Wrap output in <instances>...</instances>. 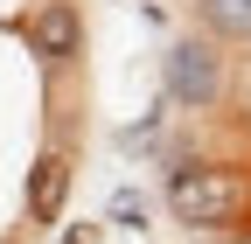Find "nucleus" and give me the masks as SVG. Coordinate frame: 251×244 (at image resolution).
Returning <instances> with one entry per match:
<instances>
[{
  "label": "nucleus",
  "instance_id": "1",
  "mask_svg": "<svg viewBox=\"0 0 251 244\" xmlns=\"http://www.w3.org/2000/svg\"><path fill=\"white\" fill-rule=\"evenodd\" d=\"M168 209L181 230H224L237 209H244V181L216 161H196V168H175L168 174Z\"/></svg>",
  "mask_w": 251,
  "mask_h": 244
},
{
  "label": "nucleus",
  "instance_id": "2",
  "mask_svg": "<svg viewBox=\"0 0 251 244\" xmlns=\"http://www.w3.org/2000/svg\"><path fill=\"white\" fill-rule=\"evenodd\" d=\"M168 98L188 105V112H209L224 98V42H209L202 28H188V35L168 42Z\"/></svg>",
  "mask_w": 251,
  "mask_h": 244
},
{
  "label": "nucleus",
  "instance_id": "3",
  "mask_svg": "<svg viewBox=\"0 0 251 244\" xmlns=\"http://www.w3.org/2000/svg\"><path fill=\"white\" fill-rule=\"evenodd\" d=\"M28 49H35V63L63 70V63H77L84 56V7L77 0H42V7H28Z\"/></svg>",
  "mask_w": 251,
  "mask_h": 244
},
{
  "label": "nucleus",
  "instance_id": "4",
  "mask_svg": "<svg viewBox=\"0 0 251 244\" xmlns=\"http://www.w3.org/2000/svg\"><path fill=\"white\" fill-rule=\"evenodd\" d=\"M63 202H70V154H42L35 168H28L21 209H28V223H56Z\"/></svg>",
  "mask_w": 251,
  "mask_h": 244
},
{
  "label": "nucleus",
  "instance_id": "5",
  "mask_svg": "<svg viewBox=\"0 0 251 244\" xmlns=\"http://www.w3.org/2000/svg\"><path fill=\"white\" fill-rule=\"evenodd\" d=\"M209 42H251V0H188Z\"/></svg>",
  "mask_w": 251,
  "mask_h": 244
}]
</instances>
